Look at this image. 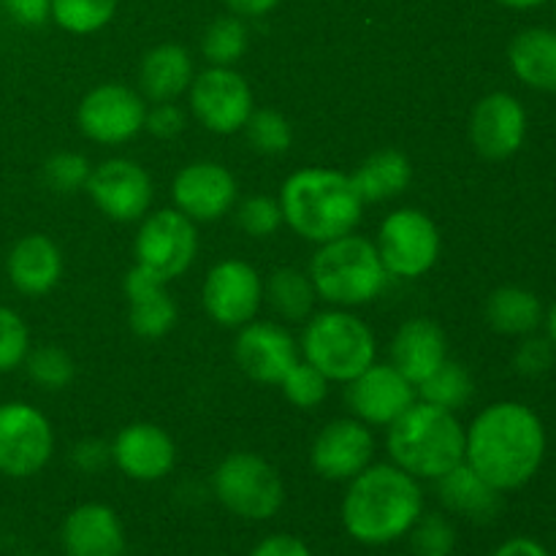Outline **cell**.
Listing matches in <instances>:
<instances>
[{
    "mask_svg": "<svg viewBox=\"0 0 556 556\" xmlns=\"http://www.w3.org/2000/svg\"><path fill=\"white\" fill-rule=\"evenodd\" d=\"M497 3L508 5V9H535V5H543L546 0H497Z\"/></svg>",
    "mask_w": 556,
    "mask_h": 556,
    "instance_id": "cell-48",
    "label": "cell"
},
{
    "mask_svg": "<svg viewBox=\"0 0 556 556\" xmlns=\"http://www.w3.org/2000/svg\"><path fill=\"white\" fill-rule=\"evenodd\" d=\"M434 483H438L440 503L451 514L465 516L470 521H492L500 514V494L503 492L483 481L465 462Z\"/></svg>",
    "mask_w": 556,
    "mask_h": 556,
    "instance_id": "cell-26",
    "label": "cell"
},
{
    "mask_svg": "<svg viewBox=\"0 0 556 556\" xmlns=\"http://www.w3.org/2000/svg\"><path fill=\"white\" fill-rule=\"evenodd\" d=\"M119 0H52V20L74 36H90L106 27Z\"/></svg>",
    "mask_w": 556,
    "mask_h": 556,
    "instance_id": "cell-33",
    "label": "cell"
},
{
    "mask_svg": "<svg viewBox=\"0 0 556 556\" xmlns=\"http://www.w3.org/2000/svg\"><path fill=\"white\" fill-rule=\"evenodd\" d=\"M3 9L16 25L38 27L52 20V0H3Z\"/></svg>",
    "mask_w": 556,
    "mask_h": 556,
    "instance_id": "cell-44",
    "label": "cell"
},
{
    "mask_svg": "<svg viewBox=\"0 0 556 556\" xmlns=\"http://www.w3.org/2000/svg\"><path fill=\"white\" fill-rule=\"evenodd\" d=\"M264 302L288 324H304L315 313L318 293L307 271L296 266H280L266 277Z\"/></svg>",
    "mask_w": 556,
    "mask_h": 556,
    "instance_id": "cell-29",
    "label": "cell"
},
{
    "mask_svg": "<svg viewBox=\"0 0 556 556\" xmlns=\"http://www.w3.org/2000/svg\"><path fill=\"white\" fill-rule=\"evenodd\" d=\"M286 400L299 410H315L329 396V380L307 362H296L291 372L280 380Z\"/></svg>",
    "mask_w": 556,
    "mask_h": 556,
    "instance_id": "cell-37",
    "label": "cell"
},
{
    "mask_svg": "<svg viewBox=\"0 0 556 556\" xmlns=\"http://www.w3.org/2000/svg\"><path fill=\"white\" fill-rule=\"evenodd\" d=\"M546 326H548V340H552V345L556 348V304L552 307V313H548Z\"/></svg>",
    "mask_w": 556,
    "mask_h": 556,
    "instance_id": "cell-49",
    "label": "cell"
},
{
    "mask_svg": "<svg viewBox=\"0 0 556 556\" xmlns=\"http://www.w3.org/2000/svg\"><path fill=\"white\" fill-rule=\"evenodd\" d=\"M386 448L416 481H438L465 462V427L445 407L416 400L389 427Z\"/></svg>",
    "mask_w": 556,
    "mask_h": 556,
    "instance_id": "cell-4",
    "label": "cell"
},
{
    "mask_svg": "<svg viewBox=\"0 0 556 556\" xmlns=\"http://www.w3.org/2000/svg\"><path fill=\"white\" fill-rule=\"evenodd\" d=\"M30 353V329L16 309L0 304V375L14 372Z\"/></svg>",
    "mask_w": 556,
    "mask_h": 556,
    "instance_id": "cell-38",
    "label": "cell"
},
{
    "mask_svg": "<svg viewBox=\"0 0 556 556\" xmlns=\"http://www.w3.org/2000/svg\"><path fill=\"white\" fill-rule=\"evenodd\" d=\"M554 351L556 348L552 345V340H543V337H530L516 348V356H514V367L519 369L521 375L527 378H538V375L548 372L554 364Z\"/></svg>",
    "mask_w": 556,
    "mask_h": 556,
    "instance_id": "cell-41",
    "label": "cell"
},
{
    "mask_svg": "<svg viewBox=\"0 0 556 556\" xmlns=\"http://www.w3.org/2000/svg\"><path fill=\"white\" fill-rule=\"evenodd\" d=\"M508 63L527 87L556 92V30H548V27L521 30L510 41Z\"/></svg>",
    "mask_w": 556,
    "mask_h": 556,
    "instance_id": "cell-27",
    "label": "cell"
},
{
    "mask_svg": "<svg viewBox=\"0 0 556 556\" xmlns=\"http://www.w3.org/2000/svg\"><path fill=\"white\" fill-rule=\"evenodd\" d=\"M54 454V429L38 407L27 402L0 405V476L33 478Z\"/></svg>",
    "mask_w": 556,
    "mask_h": 556,
    "instance_id": "cell-11",
    "label": "cell"
},
{
    "mask_svg": "<svg viewBox=\"0 0 556 556\" xmlns=\"http://www.w3.org/2000/svg\"><path fill=\"white\" fill-rule=\"evenodd\" d=\"M5 275L25 296H47L63 277V253L43 233H27L9 250Z\"/></svg>",
    "mask_w": 556,
    "mask_h": 556,
    "instance_id": "cell-23",
    "label": "cell"
},
{
    "mask_svg": "<svg viewBox=\"0 0 556 556\" xmlns=\"http://www.w3.org/2000/svg\"><path fill=\"white\" fill-rule=\"evenodd\" d=\"M22 367H25L27 378L43 391L68 389L71 380H74L76 375L74 358H71L63 348H54V345H41L36 348V351L30 348V353H27Z\"/></svg>",
    "mask_w": 556,
    "mask_h": 556,
    "instance_id": "cell-35",
    "label": "cell"
},
{
    "mask_svg": "<svg viewBox=\"0 0 556 556\" xmlns=\"http://www.w3.org/2000/svg\"><path fill=\"white\" fill-rule=\"evenodd\" d=\"M144 128L150 130L155 139H174V136H179L185 130V112L174 101L152 103V106L147 109Z\"/></svg>",
    "mask_w": 556,
    "mask_h": 556,
    "instance_id": "cell-42",
    "label": "cell"
},
{
    "mask_svg": "<svg viewBox=\"0 0 556 556\" xmlns=\"http://www.w3.org/2000/svg\"><path fill=\"white\" fill-rule=\"evenodd\" d=\"M71 465L79 472H87V476H96L103 467L112 465V445L103 443V440L87 438L81 443H76L71 448Z\"/></svg>",
    "mask_w": 556,
    "mask_h": 556,
    "instance_id": "cell-43",
    "label": "cell"
},
{
    "mask_svg": "<svg viewBox=\"0 0 556 556\" xmlns=\"http://www.w3.org/2000/svg\"><path fill=\"white\" fill-rule=\"evenodd\" d=\"M527 112L510 92H489L470 114V141L478 155L505 161L525 144Z\"/></svg>",
    "mask_w": 556,
    "mask_h": 556,
    "instance_id": "cell-20",
    "label": "cell"
},
{
    "mask_svg": "<svg viewBox=\"0 0 556 556\" xmlns=\"http://www.w3.org/2000/svg\"><path fill=\"white\" fill-rule=\"evenodd\" d=\"M345 386V400L353 418L367 427L389 429L418 400L416 386L394 364L375 362Z\"/></svg>",
    "mask_w": 556,
    "mask_h": 556,
    "instance_id": "cell-16",
    "label": "cell"
},
{
    "mask_svg": "<svg viewBox=\"0 0 556 556\" xmlns=\"http://www.w3.org/2000/svg\"><path fill=\"white\" fill-rule=\"evenodd\" d=\"M174 210L193 223H215L237 206V177L223 163L195 161L179 168L172 182Z\"/></svg>",
    "mask_w": 556,
    "mask_h": 556,
    "instance_id": "cell-17",
    "label": "cell"
},
{
    "mask_svg": "<svg viewBox=\"0 0 556 556\" xmlns=\"http://www.w3.org/2000/svg\"><path fill=\"white\" fill-rule=\"evenodd\" d=\"M486 320L494 331L508 337H527L541 326V299L519 286H503L486 299Z\"/></svg>",
    "mask_w": 556,
    "mask_h": 556,
    "instance_id": "cell-30",
    "label": "cell"
},
{
    "mask_svg": "<svg viewBox=\"0 0 556 556\" xmlns=\"http://www.w3.org/2000/svg\"><path fill=\"white\" fill-rule=\"evenodd\" d=\"M228 5V11L237 16H266L269 11H275L282 0H223Z\"/></svg>",
    "mask_w": 556,
    "mask_h": 556,
    "instance_id": "cell-47",
    "label": "cell"
},
{
    "mask_svg": "<svg viewBox=\"0 0 556 556\" xmlns=\"http://www.w3.org/2000/svg\"><path fill=\"white\" fill-rule=\"evenodd\" d=\"M407 538L413 556H451L456 548V530L443 514H421Z\"/></svg>",
    "mask_w": 556,
    "mask_h": 556,
    "instance_id": "cell-36",
    "label": "cell"
},
{
    "mask_svg": "<svg viewBox=\"0 0 556 556\" xmlns=\"http://www.w3.org/2000/svg\"><path fill=\"white\" fill-rule=\"evenodd\" d=\"M65 556H125L128 541L119 516L103 503L76 505L60 530Z\"/></svg>",
    "mask_w": 556,
    "mask_h": 556,
    "instance_id": "cell-21",
    "label": "cell"
},
{
    "mask_svg": "<svg viewBox=\"0 0 556 556\" xmlns=\"http://www.w3.org/2000/svg\"><path fill=\"white\" fill-rule=\"evenodd\" d=\"M166 286L168 282L147 275L139 266H134L125 277L123 288L128 296V326L141 340H161L177 326L179 309Z\"/></svg>",
    "mask_w": 556,
    "mask_h": 556,
    "instance_id": "cell-22",
    "label": "cell"
},
{
    "mask_svg": "<svg viewBox=\"0 0 556 556\" xmlns=\"http://www.w3.org/2000/svg\"><path fill=\"white\" fill-rule=\"evenodd\" d=\"M85 190L96 210L114 223L141 220L152 204L150 174L130 157H109L98 163Z\"/></svg>",
    "mask_w": 556,
    "mask_h": 556,
    "instance_id": "cell-14",
    "label": "cell"
},
{
    "mask_svg": "<svg viewBox=\"0 0 556 556\" xmlns=\"http://www.w3.org/2000/svg\"><path fill=\"white\" fill-rule=\"evenodd\" d=\"M282 223L313 244L331 242L356 231L364 201L351 182V174L334 168H299L280 188Z\"/></svg>",
    "mask_w": 556,
    "mask_h": 556,
    "instance_id": "cell-3",
    "label": "cell"
},
{
    "mask_svg": "<svg viewBox=\"0 0 556 556\" xmlns=\"http://www.w3.org/2000/svg\"><path fill=\"white\" fill-rule=\"evenodd\" d=\"M307 275L320 302L342 309L372 304L386 291L391 277L375 242L358 233H345L318 244Z\"/></svg>",
    "mask_w": 556,
    "mask_h": 556,
    "instance_id": "cell-5",
    "label": "cell"
},
{
    "mask_svg": "<svg viewBox=\"0 0 556 556\" xmlns=\"http://www.w3.org/2000/svg\"><path fill=\"white\" fill-rule=\"evenodd\" d=\"M375 248L391 277L418 280L438 264L440 231L427 212L416 206H402L380 223Z\"/></svg>",
    "mask_w": 556,
    "mask_h": 556,
    "instance_id": "cell-9",
    "label": "cell"
},
{
    "mask_svg": "<svg viewBox=\"0 0 556 556\" xmlns=\"http://www.w3.org/2000/svg\"><path fill=\"white\" fill-rule=\"evenodd\" d=\"M204 313L223 329H242L264 304V277L242 258H226L206 271L201 286Z\"/></svg>",
    "mask_w": 556,
    "mask_h": 556,
    "instance_id": "cell-13",
    "label": "cell"
},
{
    "mask_svg": "<svg viewBox=\"0 0 556 556\" xmlns=\"http://www.w3.org/2000/svg\"><path fill=\"white\" fill-rule=\"evenodd\" d=\"M299 351L304 362L313 364L329 383H351L378 362L372 329L356 313L342 307L309 315L304 320Z\"/></svg>",
    "mask_w": 556,
    "mask_h": 556,
    "instance_id": "cell-6",
    "label": "cell"
},
{
    "mask_svg": "<svg viewBox=\"0 0 556 556\" xmlns=\"http://www.w3.org/2000/svg\"><path fill=\"white\" fill-rule=\"evenodd\" d=\"M416 391H418V400L456 413L459 407H465L467 402H470L476 386H472L470 372H467L462 364L445 358V362L440 364V367L434 369L424 383L416 386Z\"/></svg>",
    "mask_w": 556,
    "mask_h": 556,
    "instance_id": "cell-31",
    "label": "cell"
},
{
    "mask_svg": "<svg viewBox=\"0 0 556 556\" xmlns=\"http://www.w3.org/2000/svg\"><path fill=\"white\" fill-rule=\"evenodd\" d=\"M554 14H556V0H554Z\"/></svg>",
    "mask_w": 556,
    "mask_h": 556,
    "instance_id": "cell-50",
    "label": "cell"
},
{
    "mask_svg": "<svg viewBox=\"0 0 556 556\" xmlns=\"http://www.w3.org/2000/svg\"><path fill=\"white\" fill-rule=\"evenodd\" d=\"M250 43V33L244 27L242 16L228 14L217 16L210 27L204 30V38H201V54L210 65H226V68H233L239 60L244 58Z\"/></svg>",
    "mask_w": 556,
    "mask_h": 556,
    "instance_id": "cell-32",
    "label": "cell"
},
{
    "mask_svg": "<svg viewBox=\"0 0 556 556\" xmlns=\"http://www.w3.org/2000/svg\"><path fill=\"white\" fill-rule=\"evenodd\" d=\"M212 492L217 503L244 521H269L286 503V483L264 456L253 451H233L212 472Z\"/></svg>",
    "mask_w": 556,
    "mask_h": 556,
    "instance_id": "cell-7",
    "label": "cell"
},
{
    "mask_svg": "<svg viewBox=\"0 0 556 556\" xmlns=\"http://www.w3.org/2000/svg\"><path fill=\"white\" fill-rule=\"evenodd\" d=\"M237 223L248 237L269 239L282 226L280 201L271 195H250L237 204Z\"/></svg>",
    "mask_w": 556,
    "mask_h": 556,
    "instance_id": "cell-40",
    "label": "cell"
},
{
    "mask_svg": "<svg viewBox=\"0 0 556 556\" xmlns=\"http://www.w3.org/2000/svg\"><path fill=\"white\" fill-rule=\"evenodd\" d=\"M410 179V157L400 150H391V147L364 157L356 172L351 174L353 188L362 195L364 204H378V201L396 199V195L405 193Z\"/></svg>",
    "mask_w": 556,
    "mask_h": 556,
    "instance_id": "cell-28",
    "label": "cell"
},
{
    "mask_svg": "<svg viewBox=\"0 0 556 556\" xmlns=\"http://www.w3.org/2000/svg\"><path fill=\"white\" fill-rule=\"evenodd\" d=\"M421 514V481L394 462L369 465L351 478L340 505L342 527L362 546H389L402 541Z\"/></svg>",
    "mask_w": 556,
    "mask_h": 556,
    "instance_id": "cell-2",
    "label": "cell"
},
{
    "mask_svg": "<svg viewBox=\"0 0 556 556\" xmlns=\"http://www.w3.org/2000/svg\"><path fill=\"white\" fill-rule=\"evenodd\" d=\"M242 130L248 136V144L266 157L286 155L293 144L291 123L286 114L275 112V109H253Z\"/></svg>",
    "mask_w": 556,
    "mask_h": 556,
    "instance_id": "cell-34",
    "label": "cell"
},
{
    "mask_svg": "<svg viewBox=\"0 0 556 556\" xmlns=\"http://www.w3.org/2000/svg\"><path fill=\"white\" fill-rule=\"evenodd\" d=\"M375 459L372 429L358 418H334L315 434L309 445V467L324 481H351Z\"/></svg>",
    "mask_w": 556,
    "mask_h": 556,
    "instance_id": "cell-15",
    "label": "cell"
},
{
    "mask_svg": "<svg viewBox=\"0 0 556 556\" xmlns=\"http://www.w3.org/2000/svg\"><path fill=\"white\" fill-rule=\"evenodd\" d=\"M233 358L250 380L261 386H280L299 362V345L291 331L271 320H250L233 342Z\"/></svg>",
    "mask_w": 556,
    "mask_h": 556,
    "instance_id": "cell-18",
    "label": "cell"
},
{
    "mask_svg": "<svg viewBox=\"0 0 556 556\" xmlns=\"http://www.w3.org/2000/svg\"><path fill=\"white\" fill-rule=\"evenodd\" d=\"M492 556H552L543 543L532 541V538H510L503 546L494 548Z\"/></svg>",
    "mask_w": 556,
    "mask_h": 556,
    "instance_id": "cell-46",
    "label": "cell"
},
{
    "mask_svg": "<svg viewBox=\"0 0 556 556\" xmlns=\"http://www.w3.org/2000/svg\"><path fill=\"white\" fill-rule=\"evenodd\" d=\"M195 68L193 58L179 43H157L141 58L139 65V87L144 101L163 103L177 101L182 92H188L193 81Z\"/></svg>",
    "mask_w": 556,
    "mask_h": 556,
    "instance_id": "cell-25",
    "label": "cell"
},
{
    "mask_svg": "<svg viewBox=\"0 0 556 556\" xmlns=\"http://www.w3.org/2000/svg\"><path fill=\"white\" fill-rule=\"evenodd\" d=\"M543 456L546 429L521 402H494L465 429V465L503 494L530 483Z\"/></svg>",
    "mask_w": 556,
    "mask_h": 556,
    "instance_id": "cell-1",
    "label": "cell"
},
{
    "mask_svg": "<svg viewBox=\"0 0 556 556\" xmlns=\"http://www.w3.org/2000/svg\"><path fill=\"white\" fill-rule=\"evenodd\" d=\"M248 556H313V552H309V546L302 538L277 532V535H269L261 543H255V548Z\"/></svg>",
    "mask_w": 556,
    "mask_h": 556,
    "instance_id": "cell-45",
    "label": "cell"
},
{
    "mask_svg": "<svg viewBox=\"0 0 556 556\" xmlns=\"http://www.w3.org/2000/svg\"><path fill=\"white\" fill-rule=\"evenodd\" d=\"M445 358H448L445 331L429 318L405 320L391 340V364L413 386L424 383Z\"/></svg>",
    "mask_w": 556,
    "mask_h": 556,
    "instance_id": "cell-24",
    "label": "cell"
},
{
    "mask_svg": "<svg viewBox=\"0 0 556 556\" xmlns=\"http://www.w3.org/2000/svg\"><path fill=\"white\" fill-rule=\"evenodd\" d=\"M90 161L79 152H58L43 163V182L54 190V193H79L85 190L87 179H90Z\"/></svg>",
    "mask_w": 556,
    "mask_h": 556,
    "instance_id": "cell-39",
    "label": "cell"
},
{
    "mask_svg": "<svg viewBox=\"0 0 556 556\" xmlns=\"http://www.w3.org/2000/svg\"><path fill=\"white\" fill-rule=\"evenodd\" d=\"M199 253V231L179 210H157L141 217L136 231V266L163 282L182 277Z\"/></svg>",
    "mask_w": 556,
    "mask_h": 556,
    "instance_id": "cell-8",
    "label": "cell"
},
{
    "mask_svg": "<svg viewBox=\"0 0 556 556\" xmlns=\"http://www.w3.org/2000/svg\"><path fill=\"white\" fill-rule=\"evenodd\" d=\"M109 445H112V465L130 481L155 483L177 465V445L172 434L157 424H128Z\"/></svg>",
    "mask_w": 556,
    "mask_h": 556,
    "instance_id": "cell-19",
    "label": "cell"
},
{
    "mask_svg": "<svg viewBox=\"0 0 556 556\" xmlns=\"http://www.w3.org/2000/svg\"><path fill=\"white\" fill-rule=\"evenodd\" d=\"M147 101L134 87L106 81L81 98L76 109V125L96 144L117 147L136 139L144 130Z\"/></svg>",
    "mask_w": 556,
    "mask_h": 556,
    "instance_id": "cell-12",
    "label": "cell"
},
{
    "mask_svg": "<svg viewBox=\"0 0 556 556\" xmlns=\"http://www.w3.org/2000/svg\"><path fill=\"white\" fill-rule=\"evenodd\" d=\"M190 112L210 134L231 136L244 128L255 109L253 87L237 68L210 65L188 87Z\"/></svg>",
    "mask_w": 556,
    "mask_h": 556,
    "instance_id": "cell-10",
    "label": "cell"
}]
</instances>
